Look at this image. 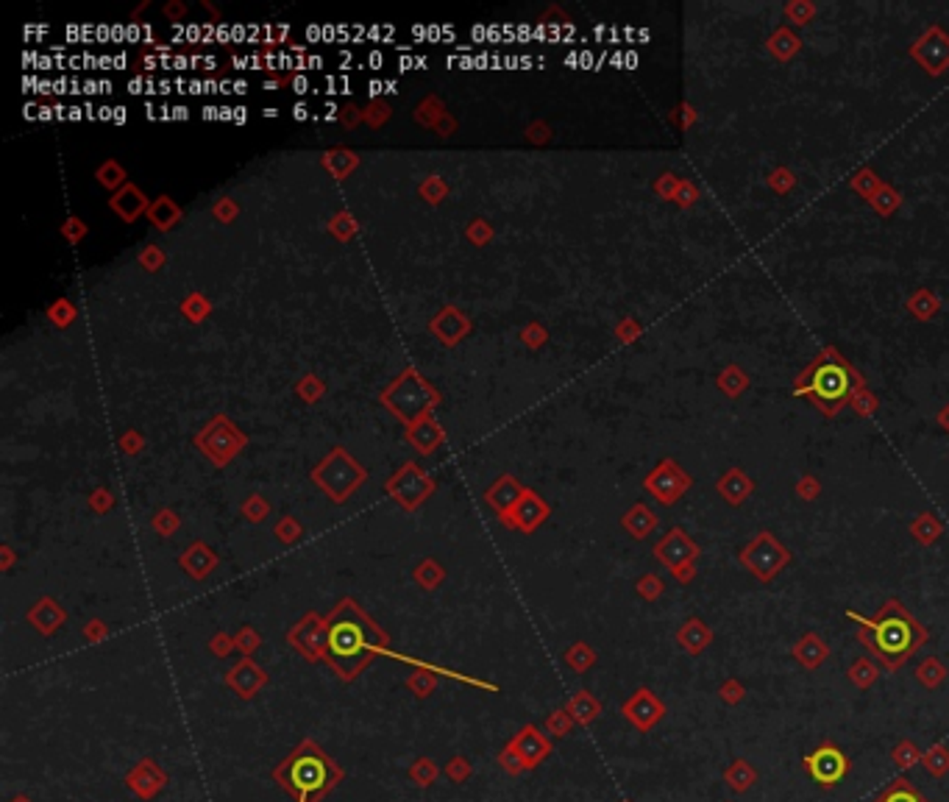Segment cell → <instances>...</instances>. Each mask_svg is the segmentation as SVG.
<instances>
[{"mask_svg":"<svg viewBox=\"0 0 949 802\" xmlns=\"http://www.w3.org/2000/svg\"><path fill=\"white\" fill-rule=\"evenodd\" d=\"M326 622V663L342 682H354L379 655L390 652L387 633L351 599H342Z\"/></svg>","mask_w":949,"mask_h":802,"instance_id":"6da1fadb","label":"cell"},{"mask_svg":"<svg viewBox=\"0 0 949 802\" xmlns=\"http://www.w3.org/2000/svg\"><path fill=\"white\" fill-rule=\"evenodd\" d=\"M858 624V638L886 672H899L905 663L928 644L930 633L899 599H888L871 618L846 613Z\"/></svg>","mask_w":949,"mask_h":802,"instance_id":"7a4b0ae2","label":"cell"},{"mask_svg":"<svg viewBox=\"0 0 949 802\" xmlns=\"http://www.w3.org/2000/svg\"><path fill=\"white\" fill-rule=\"evenodd\" d=\"M345 781V769L315 739H301L273 769V783L293 802H323Z\"/></svg>","mask_w":949,"mask_h":802,"instance_id":"3957f363","label":"cell"},{"mask_svg":"<svg viewBox=\"0 0 949 802\" xmlns=\"http://www.w3.org/2000/svg\"><path fill=\"white\" fill-rule=\"evenodd\" d=\"M858 384H861L858 371H854L836 349H824L799 374L794 391L799 396H805L807 401H813L821 412H827V416H836V412L852 399V393L858 391Z\"/></svg>","mask_w":949,"mask_h":802,"instance_id":"277c9868","label":"cell"},{"mask_svg":"<svg viewBox=\"0 0 949 802\" xmlns=\"http://www.w3.org/2000/svg\"><path fill=\"white\" fill-rule=\"evenodd\" d=\"M802 769L819 789H836V786H841L846 781V774L852 772V761L836 741L827 739L816 749H810L805 755Z\"/></svg>","mask_w":949,"mask_h":802,"instance_id":"5b68a950","label":"cell"},{"mask_svg":"<svg viewBox=\"0 0 949 802\" xmlns=\"http://www.w3.org/2000/svg\"><path fill=\"white\" fill-rule=\"evenodd\" d=\"M791 560L788 549H785L772 533H760L755 541H749L740 549V563H744L760 583H769L777 577V571Z\"/></svg>","mask_w":949,"mask_h":802,"instance_id":"8992f818","label":"cell"},{"mask_svg":"<svg viewBox=\"0 0 949 802\" xmlns=\"http://www.w3.org/2000/svg\"><path fill=\"white\" fill-rule=\"evenodd\" d=\"M362 479H365L362 468L354 466L345 454L329 457V460L315 471V483L326 491L334 501L349 499L351 491H357V485L362 483Z\"/></svg>","mask_w":949,"mask_h":802,"instance_id":"52a82bcc","label":"cell"},{"mask_svg":"<svg viewBox=\"0 0 949 802\" xmlns=\"http://www.w3.org/2000/svg\"><path fill=\"white\" fill-rule=\"evenodd\" d=\"M699 555V546L693 543L682 530H671L657 546H655V558L668 566L674 575L680 577V583H690L693 580V560Z\"/></svg>","mask_w":949,"mask_h":802,"instance_id":"ba28073f","label":"cell"},{"mask_svg":"<svg viewBox=\"0 0 949 802\" xmlns=\"http://www.w3.org/2000/svg\"><path fill=\"white\" fill-rule=\"evenodd\" d=\"M665 714H668L665 702L652 689H646V685H640V689L635 694H630L621 705V716L627 719L638 732H652L665 719Z\"/></svg>","mask_w":949,"mask_h":802,"instance_id":"9c48e42d","label":"cell"},{"mask_svg":"<svg viewBox=\"0 0 949 802\" xmlns=\"http://www.w3.org/2000/svg\"><path fill=\"white\" fill-rule=\"evenodd\" d=\"M326 635H329V622H323L320 616H307L287 633V644L312 663L326 660Z\"/></svg>","mask_w":949,"mask_h":802,"instance_id":"30bf717a","label":"cell"},{"mask_svg":"<svg viewBox=\"0 0 949 802\" xmlns=\"http://www.w3.org/2000/svg\"><path fill=\"white\" fill-rule=\"evenodd\" d=\"M170 774L165 772V766L156 764V758H140L126 774V789L136 797V799H153L161 791L168 789Z\"/></svg>","mask_w":949,"mask_h":802,"instance_id":"8fae6325","label":"cell"},{"mask_svg":"<svg viewBox=\"0 0 949 802\" xmlns=\"http://www.w3.org/2000/svg\"><path fill=\"white\" fill-rule=\"evenodd\" d=\"M268 682H270L268 672L253 657H240L235 666L226 672V685L235 691V697H240L245 702L257 699Z\"/></svg>","mask_w":949,"mask_h":802,"instance_id":"7c38bea8","label":"cell"},{"mask_svg":"<svg viewBox=\"0 0 949 802\" xmlns=\"http://www.w3.org/2000/svg\"><path fill=\"white\" fill-rule=\"evenodd\" d=\"M429 399H432L429 391H426V387H424L418 379H415L412 374L404 376V379L387 393V404L396 409L404 421H412V424L418 421V416L429 407Z\"/></svg>","mask_w":949,"mask_h":802,"instance_id":"4fadbf2b","label":"cell"},{"mask_svg":"<svg viewBox=\"0 0 949 802\" xmlns=\"http://www.w3.org/2000/svg\"><path fill=\"white\" fill-rule=\"evenodd\" d=\"M507 744L521 755V761L526 764V772L538 769L554 749L551 739L546 736V730H541L538 724H524Z\"/></svg>","mask_w":949,"mask_h":802,"instance_id":"5bb4252c","label":"cell"},{"mask_svg":"<svg viewBox=\"0 0 949 802\" xmlns=\"http://www.w3.org/2000/svg\"><path fill=\"white\" fill-rule=\"evenodd\" d=\"M387 488H390V496L396 499L401 508L415 510L432 493V479H426L415 466H407L401 474H396L390 479Z\"/></svg>","mask_w":949,"mask_h":802,"instance_id":"9a60e30c","label":"cell"},{"mask_svg":"<svg viewBox=\"0 0 949 802\" xmlns=\"http://www.w3.org/2000/svg\"><path fill=\"white\" fill-rule=\"evenodd\" d=\"M690 485V479L674 466V463H663L655 474L646 476V488H649V493L663 501V504H674Z\"/></svg>","mask_w":949,"mask_h":802,"instance_id":"2e32d148","label":"cell"},{"mask_svg":"<svg viewBox=\"0 0 949 802\" xmlns=\"http://www.w3.org/2000/svg\"><path fill=\"white\" fill-rule=\"evenodd\" d=\"M913 56H916L924 67H928L930 73H941L944 67L949 64V39H946L938 29H933L928 37H921V39L916 42Z\"/></svg>","mask_w":949,"mask_h":802,"instance_id":"e0dca14e","label":"cell"},{"mask_svg":"<svg viewBox=\"0 0 949 802\" xmlns=\"http://www.w3.org/2000/svg\"><path fill=\"white\" fill-rule=\"evenodd\" d=\"M546 516H549L546 504H543L535 493H524L521 501L513 508V516L507 513V516H501V518H504V524L518 526V530H524V533H532L535 526H541V524L546 521Z\"/></svg>","mask_w":949,"mask_h":802,"instance_id":"ac0fdd59","label":"cell"},{"mask_svg":"<svg viewBox=\"0 0 949 802\" xmlns=\"http://www.w3.org/2000/svg\"><path fill=\"white\" fill-rule=\"evenodd\" d=\"M791 655H794V660L799 663L802 669L816 672V669H821L824 663H827L829 647H827V641H824L819 633H805V635L796 641V644H794Z\"/></svg>","mask_w":949,"mask_h":802,"instance_id":"d6986e66","label":"cell"},{"mask_svg":"<svg viewBox=\"0 0 949 802\" xmlns=\"http://www.w3.org/2000/svg\"><path fill=\"white\" fill-rule=\"evenodd\" d=\"M565 710L574 716V722L580 727H590L598 716L601 710H605V705H601V699L596 694H590L588 689H580L574 691L568 699H565Z\"/></svg>","mask_w":949,"mask_h":802,"instance_id":"ffe728a7","label":"cell"},{"mask_svg":"<svg viewBox=\"0 0 949 802\" xmlns=\"http://www.w3.org/2000/svg\"><path fill=\"white\" fill-rule=\"evenodd\" d=\"M677 644L688 655H702L713 644V630L702 622V618H688V622L677 630Z\"/></svg>","mask_w":949,"mask_h":802,"instance_id":"44dd1931","label":"cell"},{"mask_svg":"<svg viewBox=\"0 0 949 802\" xmlns=\"http://www.w3.org/2000/svg\"><path fill=\"white\" fill-rule=\"evenodd\" d=\"M64 618H67L64 610H62L59 602L51 599V597L39 599V602L29 610V622H31L34 630L42 633V635H54V633L64 624Z\"/></svg>","mask_w":949,"mask_h":802,"instance_id":"7402d4cb","label":"cell"},{"mask_svg":"<svg viewBox=\"0 0 949 802\" xmlns=\"http://www.w3.org/2000/svg\"><path fill=\"white\" fill-rule=\"evenodd\" d=\"M181 566H184V571H187L193 580H203V577H210L212 571H215L218 555H215L206 543H193L187 552L181 555Z\"/></svg>","mask_w":949,"mask_h":802,"instance_id":"603a6c76","label":"cell"},{"mask_svg":"<svg viewBox=\"0 0 949 802\" xmlns=\"http://www.w3.org/2000/svg\"><path fill=\"white\" fill-rule=\"evenodd\" d=\"M760 772L747 761V758H732L724 769V783L735 791V794H747L757 786Z\"/></svg>","mask_w":949,"mask_h":802,"instance_id":"cb8c5ba5","label":"cell"},{"mask_svg":"<svg viewBox=\"0 0 949 802\" xmlns=\"http://www.w3.org/2000/svg\"><path fill=\"white\" fill-rule=\"evenodd\" d=\"M871 802H933V799H930V797H924V794L913 786L911 777L899 774L896 781H891L883 791L874 794V799H871Z\"/></svg>","mask_w":949,"mask_h":802,"instance_id":"d4e9b609","label":"cell"},{"mask_svg":"<svg viewBox=\"0 0 949 802\" xmlns=\"http://www.w3.org/2000/svg\"><path fill=\"white\" fill-rule=\"evenodd\" d=\"M913 677H916V682L921 685V689L936 691V689H941L944 680L949 677V669L944 666V663H941L936 655H930V657H924L919 666L913 669Z\"/></svg>","mask_w":949,"mask_h":802,"instance_id":"484cf974","label":"cell"},{"mask_svg":"<svg viewBox=\"0 0 949 802\" xmlns=\"http://www.w3.org/2000/svg\"><path fill=\"white\" fill-rule=\"evenodd\" d=\"M621 524H623V530H627L632 538L640 541V538H646V535H649L655 526H657V516H655L649 508H646V504H635V508L621 518Z\"/></svg>","mask_w":949,"mask_h":802,"instance_id":"4316f807","label":"cell"},{"mask_svg":"<svg viewBox=\"0 0 949 802\" xmlns=\"http://www.w3.org/2000/svg\"><path fill=\"white\" fill-rule=\"evenodd\" d=\"M877 677H879V663L874 657H858V660H852L849 669H846V680L858 691L871 689V685L877 682Z\"/></svg>","mask_w":949,"mask_h":802,"instance_id":"83f0119b","label":"cell"},{"mask_svg":"<svg viewBox=\"0 0 949 802\" xmlns=\"http://www.w3.org/2000/svg\"><path fill=\"white\" fill-rule=\"evenodd\" d=\"M524 493H526V491H521V488L513 483V479H501V483L488 493V501L493 504V508H496L501 516H507V513H513V508L521 501Z\"/></svg>","mask_w":949,"mask_h":802,"instance_id":"f1b7e54d","label":"cell"},{"mask_svg":"<svg viewBox=\"0 0 949 802\" xmlns=\"http://www.w3.org/2000/svg\"><path fill=\"white\" fill-rule=\"evenodd\" d=\"M437 682H440V677H437V672H432L429 666H418V669H415V672L404 680L407 691H412L415 699H429V697L437 691Z\"/></svg>","mask_w":949,"mask_h":802,"instance_id":"f546056e","label":"cell"},{"mask_svg":"<svg viewBox=\"0 0 949 802\" xmlns=\"http://www.w3.org/2000/svg\"><path fill=\"white\" fill-rule=\"evenodd\" d=\"M407 777L412 781L415 789H432L437 781H440V766L426 758V755H421V758H415L407 769Z\"/></svg>","mask_w":949,"mask_h":802,"instance_id":"4dcf8cb0","label":"cell"},{"mask_svg":"<svg viewBox=\"0 0 949 802\" xmlns=\"http://www.w3.org/2000/svg\"><path fill=\"white\" fill-rule=\"evenodd\" d=\"M565 663L574 674H588L596 666V649L590 644H585V641H576V644H571L565 652Z\"/></svg>","mask_w":949,"mask_h":802,"instance_id":"1f68e13d","label":"cell"},{"mask_svg":"<svg viewBox=\"0 0 949 802\" xmlns=\"http://www.w3.org/2000/svg\"><path fill=\"white\" fill-rule=\"evenodd\" d=\"M921 758H924V752H921L919 744L911 741V739H902V741L891 749V761H894V766H896L899 772H911L913 766L921 764Z\"/></svg>","mask_w":949,"mask_h":802,"instance_id":"d6a6232c","label":"cell"},{"mask_svg":"<svg viewBox=\"0 0 949 802\" xmlns=\"http://www.w3.org/2000/svg\"><path fill=\"white\" fill-rule=\"evenodd\" d=\"M574 727H576V722L565 710V705L557 707V710H551V714L546 716V722H543V730H546L549 739H565V736H571Z\"/></svg>","mask_w":949,"mask_h":802,"instance_id":"836d02e7","label":"cell"},{"mask_svg":"<svg viewBox=\"0 0 949 802\" xmlns=\"http://www.w3.org/2000/svg\"><path fill=\"white\" fill-rule=\"evenodd\" d=\"M719 491H722V496H724L727 501L740 504V501H744V499L752 493V483L735 471V474H730V476H724V479H722V483H719Z\"/></svg>","mask_w":949,"mask_h":802,"instance_id":"e575fe53","label":"cell"},{"mask_svg":"<svg viewBox=\"0 0 949 802\" xmlns=\"http://www.w3.org/2000/svg\"><path fill=\"white\" fill-rule=\"evenodd\" d=\"M921 766L928 769L933 777L949 774V747H946V744H933L930 749H924Z\"/></svg>","mask_w":949,"mask_h":802,"instance_id":"d590c367","label":"cell"},{"mask_svg":"<svg viewBox=\"0 0 949 802\" xmlns=\"http://www.w3.org/2000/svg\"><path fill=\"white\" fill-rule=\"evenodd\" d=\"M143 206H145V198H143L140 190H134V187H126L118 198H114V210H118L126 220H134L136 215L143 212Z\"/></svg>","mask_w":949,"mask_h":802,"instance_id":"8d00e7d4","label":"cell"},{"mask_svg":"<svg viewBox=\"0 0 949 802\" xmlns=\"http://www.w3.org/2000/svg\"><path fill=\"white\" fill-rule=\"evenodd\" d=\"M911 535H913L919 543L930 546V543H936V541L941 538V524H938L933 516L924 513V516H919V518L911 524Z\"/></svg>","mask_w":949,"mask_h":802,"instance_id":"74e56055","label":"cell"},{"mask_svg":"<svg viewBox=\"0 0 949 802\" xmlns=\"http://www.w3.org/2000/svg\"><path fill=\"white\" fill-rule=\"evenodd\" d=\"M446 781L449 783H454V786H462V783H468L471 781V774H474V764L466 758V755H454V758H449V764H446Z\"/></svg>","mask_w":949,"mask_h":802,"instance_id":"f35d334b","label":"cell"},{"mask_svg":"<svg viewBox=\"0 0 949 802\" xmlns=\"http://www.w3.org/2000/svg\"><path fill=\"white\" fill-rule=\"evenodd\" d=\"M715 694H719V699L724 702V705H730V707H738L740 702H744L747 699V685L744 682H740L738 677H727L722 685H719V691H715Z\"/></svg>","mask_w":949,"mask_h":802,"instance_id":"ab89813d","label":"cell"},{"mask_svg":"<svg viewBox=\"0 0 949 802\" xmlns=\"http://www.w3.org/2000/svg\"><path fill=\"white\" fill-rule=\"evenodd\" d=\"M443 568H440L434 560H424L418 568H415V580H418V585L421 588H426V591H432V588H437L440 583H443Z\"/></svg>","mask_w":949,"mask_h":802,"instance_id":"60d3db41","label":"cell"},{"mask_svg":"<svg viewBox=\"0 0 949 802\" xmlns=\"http://www.w3.org/2000/svg\"><path fill=\"white\" fill-rule=\"evenodd\" d=\"M496 761H499V766L504 769V774H510V777H521V774L526 772V764L521 761V755H518L510 744L501 747V752L496 755Z\"/></svg>","mask_w":949,"mask_h":802,"instance_id":"b9f144b4","label":"cell"},{"mask_svg":"<svg viewBox=\"0 0 949 802\" xmlns=\"http://www.w3.org/2000/svg\"><path fill=\"white\" fill-rule=\"evenodd\" d=\"M260 644H262L260 633L251 630V627H243V630L235 635V647H237V652H240L243 657H253V652L260 649Z\"/></svg>","mask_w":949,"mask_h":802,"instance_id":"7bdbcfd3","label":"cell"},{"mask_svg":"<svg viewBox=\"0 0 949 802\" xmlns=\"http://www.w3.org/2000/svg\"><path fill=\"white\" fill-rule=\"evenodd\" d=\"M437 438H440V432H437V426H434V424H429V421H424V424H415V429H412V441L418 443V449H421V451H432V449H434V443H437Z\"/></svg>","mask_w":949,"mask_h":802,"instance_id":"ee69618b","label":"cell"},{"mask_svg":"<svg viewBox=\"0 0 949 802\" xmlns=\"http://www.w3.org/2000/svg\"><path fill=\"white\" fill-rule=\"evenodd\" d=\"M151 218H153V223H159L161 228H168V226L178 218V210H176V206H173L168 198H161V201L153 206V210H151Z\"/></svg>","mask_w":949,"mask_h":802,"instance_id":"f6af8a7d","label":"cell"},{"mask_svg":"<svg viewBox=\"0 0 949 802\" xmlns=\"http://www.w3.org/2000/svg\"><path fill=\"white\" fill-rule=\"evenodd\" d=\"M276 535H279L282 543H295L301 538V524L295 518H282L279 524H276Z\"/></svg>","mask_w":949,"mask_h":802,"instance_id":"bcb514c9","label":"cell"},{"mask_svg":"<svg viewBox=\"0 0 949 802\" xmlns=\"http://www.w3.org/2000/svg\"><path fill=\"white\" fill-rule=\"evenodd\" d=\"M638 593H640L643 599H657L660 593H663V580L655 577V575L640 577V580H638Z\"/></svg>","mask_w":949,"mask_h":802,"instance_id":"7dc6e473","label":"cell"},{"mask_svg":"<svg viewBox=\"0 0 949 802\" xmlns=\"http://www.w3.org/2000/svg\"><path fill=\"white\" fill-rule=\"evenodd\" d=\"M109 638V627L101 622V618H92V622H87L84 627V641L87 644H101V641Z\"/></svg>","mask_w":949,"mask_h":802,"instance_id":"c3c4849f","label":"cell"},{"mask_svg":"<svg viewBox=\"0 0 949 802\" xmlns=\"http://www.w3.org/2000/svg\"><path fill=\"white\" fill-rule=\"evenodd\" d=\"M210 649H212V655H215V657H228V655L235 652L237 647H235V638H231V635L218 633V635L210 641Z\"/></svg>","mask_w":949,"mask_h":802,"instance_id":"681fc988","label":"cell"},{"mask_svg":"<svg viewBox=\"0 0 949 802\" xmlns=\"http://www.w3.org/2000/svg\"><path fill=\"white\" fill-rule=\"evenodd\" d=\"M153 526H156V533H159V535H170V533L176 530V526H178V518H176L170 510H161V513L153 518Z\"/></svg>","mask_w":949,"mask_h":802,"instance_id":"f907efd6","label":"cell"},{"mask_svg":"<svg viewBox=\"0 0 949 802\" xmlns=\"http://www.w3.org/2000/svg\"><path fill=\"white\" fill-rule=\"evenodd\" d=\"M243 513H245L251 521H260V518H265L268 508H265V504H262L260 499H251V501L245 504V508H243Z\"/></svg>","mask_w":949,"mask_h":802,"instance_id":"816d5d0a","label":"cell"},{"mask_svg":"<svg viewBox=\"0 0 949 802\" xmlns=\"http://www.w3.org/2000/svg\"><path fill=\"white\" fill-rule=\"evenodd\" d=\"M101 181H103V185L106 187H114V185H118V181H120V168L118 165H106L103 170H101Z\"/></svg>","mask_w":949,"mask_h":802,"instance_id":"f5cc1de1","label":"cell"},{"mask_svg":"<svg viewBox=\"0 0 949 802\" xmlns=\"http://www.w3.org/2000/svg\"><path fill=\"white\" fill-rule=\"evenodd\" d=\"M14 563V555H12V549H4V568H9Z\"/></svg>","mask_w":949,"mask_h":802,"instance_id":"db71d44e","label":"cell"},{"mask_svg":"<svg viewBox=\"0 0 949 802\" xmlns=\"http://www.w3.org/2000/svg\"><path fill=\"white\" fill-rule=\"evenodd\" d=\"M9 802H34V797H29V794H14Z\"/></svg>","mask_w":949,"mask_h":802,"instance_id":"11a10c76","label":"cell"},{"mask_svg":"<svg viewBox=\"0 0 949 802\" xmlns=\"http://www.w3.org/2000/svg\"><path fill=\"white\" fill-rule=\"evenodd\" d=\"M621 802H632V799H621Z\"/></svg>","mask_w":949,"mask_h":802,"instance_id":"9f6ffc18","label":"cell"},{"mask_svg":"<svg viewBox=\"0 0 949 802\" xmlns=\"http://www.w3.org/2000/svg\"><path fill=\"white\" fill-rule=\"evenodd\" d=\"M724 802H735V799H724Z\"/></svg>","mask_w":949,"mask_h":802,"instance_id":"6f0895ef","label":"cell"}]
</instances>
